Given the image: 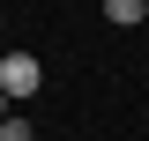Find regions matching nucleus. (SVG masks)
I'll use <instances>...</instances> for the list:
<instances>
[{"label":"nucleus","instance_id":"obj_1","mask_svg":"<svg viewBox=\"0 0 149 141\" xmlns=\"http://www.w3.org/2000/svg\"><path fill=\"white\" fill-rule=\"evenodd\" d=\"M45 89V59L37 52H0V97H37Z\"/></svg>","mask_w":149,"mask_h":141},{"label":"nucleus","instance_id":"obj_2","mask_svg":"<svg viewBox=\"0 0 149 141\" xmlns=\"http://www.w3.org/2000/svg\"><path fill=\"white\" fill-rule=\"evenodd\" d=\"M142 15H149L142 0H104V22H112V30H134V22H142Z\"/></svg>","mask_w":149,"mask_h":141},{"label":"nucleus","instance_id":"obj_3","mask_svg":"<svg viewBox=\"0 0 149 141\" xmlns=\"http://www.w3.org/2000/svg\"><path fill=\"white\" fill-rule=\"evenodd\" d=\"M0 141H37V126H30V119H15V111H8V119H0Z\"/></svg>","mask_w":149,"mask_h":141},{"label":"nucleus","instance_id":"obj_4","mask_svg":"<svg viewBox=\"0 0 149 141\" xmlns=\"http://www.w3.org/2000/svg\"><path fill=\"white\" fill-rule=\"evenodd\" d=\"M0 119H8V97H0Z\"/></svg>","mask_w":149,"mask_h":141},{"label":"nucleus","instance_id":"obj_5","mask_svg":"<svg viewBox=\"0 0 149 141\" xmlns=\"http://www.w3.org/2000/svg\"><path fill=\"white\" fill-rule=\"evenodd\" d=\"M142 8H149V0H142Z\"/></svg>","mask_w":149,"mask_h":141}]
</instances>
